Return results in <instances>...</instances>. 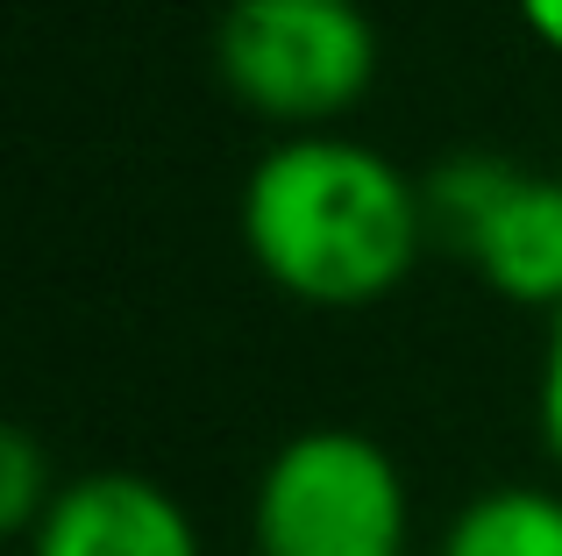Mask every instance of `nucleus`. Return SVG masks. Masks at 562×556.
I'll return each mask as SVG.
<instances>
[{
	"mask_svg": "<svg viewBox=\"0 0 562 556\" xmlns=\"http://www.w3.org/2000/svg\"><path fill=\"white\" fill-rule=\"evenodd\" d=\"M243 251L285 300L357 314L392 300L435 251L427 193L357 129L271 136L243 179Z\"/></svg>",
	"mask_w": 562,
	"mask_h": 556,
	"instance_id": "f257e3e1",
	"label": "nucleus"
},
{
	"mask_svg": "<svg viewBox=\"0 0 562 556\" xmlns=\"http://www.w3.org/2000/svg\"><path fill=\"white\" fill-rule=\"evenodd\" d=\"M384 65L363 0H228L214 14V71L271 136L349 129Z\"/></svg>",
	"mask_w": 562,
	"mask_h": 556,
	"instance_id": "f03ea898",
	"label": "nucleus"
},
{
	"mask_svg": "<svg viewBox=\"0 0 562 556\" xmlns=\"http://www.w3.org/2000/svg\"><path fill=\"white\" fill-rule=\"evenodd\" d=\"M249 556H413V486L363 429H300L249 492Z\"/></svg>",
	"mask_w": 562,
	"mask_h": 556,
	"instance_id": "7ed1b4c3",
	"label": "nucleus"
},
{
	"mask_svg": "<svg viewBox=\"0 0 562 556\" xmlns=\"http://www.w3.org/2000/svg\"><path fill=\"white\" fill-rule=\"evenodd\" d=\"M427 236L492 300L555 314L562 307V171L506 151H449L427 165Z\"/></svg>",
	"mask_w": 562,
	"mask_h": 556,
	"instance_id": "20e7f679",
	"label": "nucleus"
},
{
	"mask_svg": "<svg viewBox=\"0 0 562 556\" xmlns=\"http://www.w3.org/2000/svg\"><path fill=\"white\" fill-rule=\"evenodd\" d=\"M29 556H206L200 521L143 471H71L22 535Z\"/></svg>",
	"mask_w": 562,
	"mask_h": 556,
	"instance_id": "39448f33",
	"label": "nucleus"
},
{
	"mask_svg": "<svg viewBox=\"0 0 562 556\" xmlns=\"http://www.w3.org/2000/svg\"><path fill=\"white\" fill-rule=\"evenodd\" d=\"M435 556H562V478H498L435 535Z\"/></svg>",
	"mask_w": 562,
	"mask_h": 556,
	"instance_id": "423d86ee",
	"label": "nucleus"
},
{
	"mask_svg": "<svg viewBox=\"0 0 562 556\" xmlns=\"http://www.w3.org/2000/svg\"><path fill=\"white\" fill-rule=\"evenodd\" d=\"M65 486L50 464V449L36 443L29 429H8L0 435V529L8 535H29L36 529V514L50 507V492Z\"/></svg>",
	"mask_w": 562,
	"mask_h": 556,
	"instance_id": "0eeeda50",
	"label": "nucleus"
},
{
	"mask_svg": "<svg viewBox=\"0 0 562 556\" xmlns=\"http://www.w3.org/2000/svg\"><path fill=\"white\" fill-rule=\"evenodd\" d=\"M541 371H535V435H541V457L562 478V307L541 314Z\"/></svg>",
	"mask_w": 562,
	"mask_h": 556,
	"instance_id": "6e6552de",
	"label": "nucleus"
},
{
	"mask_svg": "<svg viewBox=\"0 0 562 556\" xmlns=\"http://www.w3.org/2000/svg\"><path fill=\"white\" fill-rule=\"evenodd\" d=\"M513 14H520V29L562 65V0H513Z\"/></svg>",
	"mask_w": 562,
	"mask_h": 556,
	"instance_id": "1a4fd4ad",
	"label": "nucleus"
},
{
	"mask_svg": "<svg viewBox=\"0 0 562 556\" xmlns=\"http://www.w3.org/2000/svg\"><path fill=\"white\" fill-rule=\"evenodd\" d=\"M555 171H562V165H555Z\"/></svg>",
	"mask_w": 562,
	"mask_h": 556,
	"instance_id": "9d476101",
	"label": "nucleus"
}]
</instances>
